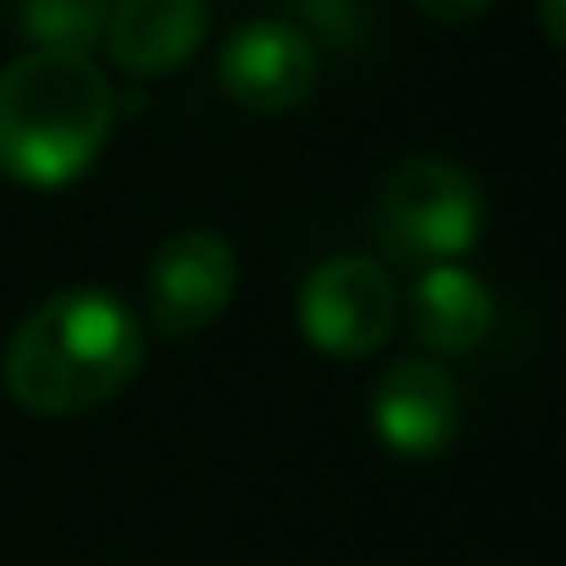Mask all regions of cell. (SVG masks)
<instances>
[{
  "label": "cell",
  "instance_id": "obj_1",
  "mask_svg": "<svg viewBox=\"0 0 566 566\" xmlns=\"http://www.w3.org/2000/svg\"><path fill=\"white\" fill-rule=\"evenodd\" d=\"M145 361L139 317L106 290L40 301L7 345V389L34 417H78L128 389Z\"/></svg>",
  "mask_w": 566,
  "mask_h": 566
},
{
  "label": "cell",
  "instance_id": "obj_2",
  "mask_svg": "<svg viewBox=\"0 0 566 566\" xmlns=\"http://www.w3.org/2000/svg\"><path fill=\"white\" fill-rule=\"evenodd\" d=\"M117 123V90L84 51H29L0 73V172L62 189L95 167Z\"/></svg>",
  "mask_w": 566,
  "mask_h": 566
},
{
  "label": "cell",
  "instance_id": "obj_3",
  "mask_svg": "<svg viewBox=\"0 0 566 566\" xmlns=\"http://www.w3.org/2000/svg\"><path fill=\"white\" fill-rule=\"evenodd\" d=\"M373 233L400 266H439L478 244L483 233V189L450 156H411L378 195Z\"/></svg>",
  "mask_w": 566,
  "mask_h": 566
},
{
  "label": "cell",
  "instance_id": "obj_4",
  "mask_svg": "<svg viewBox=\"0 0 566 566\" xmlns=\"http://www.w3.org/2000/svg\"><path fill=\"white\" fill-rule=\"evenodd\" d=\"M395 306V277L378 255H328L301 283V334L334 361H361L389 345Z\"/></svg>",
  "mask_w": 566,
  "mask_h": 566
},
{
  "label": "cell",
  "instance_id": "obj_5",
  "mask_svg": "<svg viewBox=\"0 0 566 566\" xmlns=\"http://www.w3.org/2000/svg\"><path fill=\"white\" fill-rule=\"evenodd\" d=\"M233 290H239V255L222 233H206V228L172 233L145 272L150 323L167 339H189V334L211 328L228 312Z\"/></svg>",
  "mask_w": 566,
  "mask_h": 566
},
{
  "label": "cell",
  "instance_id": "obj_6",
  "mask_svg": "<svg viewBox=\"0 0 566 566\" xmlns=\"http://www.w3.org/2000/svg\"><path fill=\"white\" fill-rule=\"evenodd\" d=\"M217 78L228 101L244 112H261V117L295 112L317 90V40L301 23L255 18L233 29L228 45L217 51Z\"/></svg>",
  "mask_w": 566,
  "mask_h": 566
},
{
  "label": "cell",
  "instance_id": "obj_7",
  "mask_svg": "<svg viewBox=\"0 0 566 566\" xmlns=\"http://www.w3.org/2000/svg\"><path fill=\"white\" fill-rule=\"evenodd\" d=\"M461 428V389L450 378V367H439L433 356H411V361H395L378 389H373V433L384 450L395 455H439L450 450Z\"/></svg>",
  "mask_w": 566,
  "mask_h": 566
},
{
  "label": "cell",
  "instance_id": "obj_8",
  "mask_svg": "<svg viewBox=\"0 0 566 566\" xmlns=\"http://www.w3.org/2000/svg\"><path fill=\"white\" fill-rule=\"evenodd\" d=\"M206 0H112L106 18V56L134 73V78H161L178 73L200 45H206Z\"/></svg>",
  "mask_w": 566,
  "mask_h": 566
},
{
  "label": "cell",
  "instance_id": "obj_9",
  "mask_svg": "<svg viewBox=\"0 0 566 566\" xmlns=\"http://www.w3.org/2000/svg\"><path fill=\"white\" fill-rule=\"evenodd\" d=\"M494 328V295L489 283L455 261L422 266L411 290V334L428 345V356H467L489 339Z\"/></svg>",
  "mask_w": 566,
  "mask_h": 566
},
{
  "label": "cell",
  "instance_id": "obj_10",
  "mask_svg": "<svg viewBox=\"0 0 566 566\" xmlns=\"http://www.w3.org/2000/svg\"><path fill=\"white\" fill-rule=\"evenodd\" d=\"M112 0H18V29L29 51H95Z\"/></svg>",
  "mask_w": 566,
  "mask_h": 566
},
{
  "label": "cell",
  "instance_id": "obj_11",
  "mask_svg": "<svg viewBox=\"0 0 566 566\" xmlns=\"http://www.w3.org/2000/svg\"><path fill=\"white\" fill-rule=\"evenodd\" d=\"M500 7V0H417V12L422 18H433V23H450V29H461V23H478V18H489Z\"/></svg>",
  "mask_w": 566,
  "mask_h": 566
},
{
  "label": "cell",
  "instance_id": "obj_12",
  "mask_svg": "<svg viewBox=\"0 0 566 566\" xmlns=\"http://www.w3.org/2000/svg\"><path fill=\"white\" fill-rule=\"evenodd\" d=\"M295 7L306 12V23H312V29H323V34H328V40H339V45L361 34V23H356V18H339V0H295Z\"/></svg>",
  "mask_w": 566,
  "mask_h": 566
},
{
  "label": "cell",
  "instance_id": "obj_13",
  "mask_svg": "<svg viewBox=\"0 0 566 566\" xmlns=\"http://www.w3.org/2000/svg\"><path fill=\"white\" fill-rule=\"evenodd\" d=\"M538 23H544V40L560 45L566 40V23H560V0H538Z\"/></svg>",
  "mask_w": 566,
  "mask_h": 566
}]
</instances>
